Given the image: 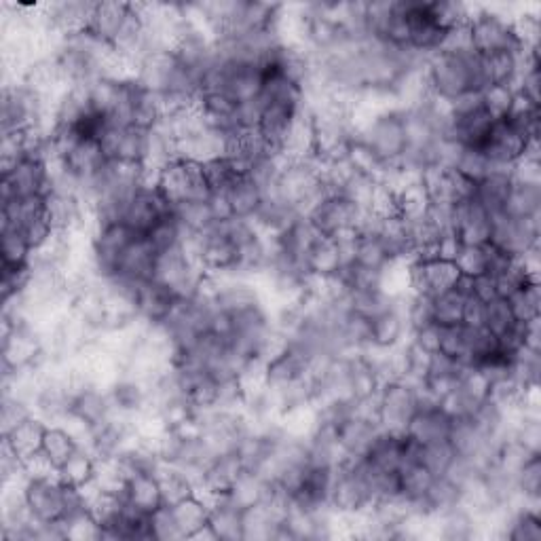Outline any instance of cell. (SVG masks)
<instances>
[{"label":"cell","instance_id":"cell-28","mask_svg":"<svg viewBox=\"0 0 541 541\" xmlns=\"http://www.w3.org/2000/svg\"><path fill=\"white\" fill-rule=\"evenodd\" d=\"M225 195L231 203L233 218L239 220H252L265 201V189L250 174L237 176V180L231 184V189Z\"/></svg>","mask_w":541,"mask_h":541},{"label":"cell","instance_id":"cell-55","mask_svg":"<svg viewBox=\"0 0 541 541\" xmlns=\"http://www.w3.org/2000/svg\"><path fill=\"white\" fill-rule=\"evenodd\" d=\"M408 341L415 347H419L421 351H425L427 356H434V353L440 351V328L436 324L419 328L408 334Z\"/></svg>","mask_w":541,"mask_h":541},{"label":"cell","instance_id":"cell-46","mask_svg":"<svg viewBox=\"0 0 541 541\" xmlns=\"http://www.w3.org/2000/svg\"><path fill=\"white\" fill-rule=\"evenodd\" d=\"M451 170H457L459 174H463L465 178H470L472 182L478 184L482 178H487L495 170V167L487 159V155H484L480 151V148H465V146H461Z\"/></svg>","mask_w":541,"mask_h":541},{"label":"cell","instance_id":"cell-18","mask_svg":"<svg viewBox=\"0 0 541 541\" xmlns=\"http://www.w3.org/2000/svg\"><path fill=\"white\" fill-rule=\"evenodd\" d=\"M408 26H410V51L429 58L442 49L446 32L432 20L423 0H406Z\"/></svg>","mask_w":541,"mask_h":541},{"label":"cell","instance_id":"cell-43","mask_svg":"<svg viewBox=\"0 0 541 541\" xmlns=\"http://www.w3.org/2000/svg\"><path fill=\"white\" fill-rule=\"evenodd\" d=\"M96 468H98V459L93 457L85 449V446H81V449L62 465V468L58 470V474L66 484H70V487L83 489V487H87V484L93 482V476H96Z\"/></svg>","mask_w":541,"mask_h":541},{"label":"cell","instance_id":"cell-50","mask_svg":"<svg viewBox=\"0 0 541 541\" xmlns=\"http://www.w3.org/2000/svg\"><path fill=\"white\" fill-rule=\"evenodd\" d=\"M482 106L493 121H501L510 115L514 104V89L508 85H489L482 91Z\"/></svg>","mask_w":541,"mask_h":541},{"label":"cell","instance_id":"cell-31","mask_svg":"<svg viewBox=\"0 0 541 541\" xmlns=\"http://www.w3.org/2000/svg\"><path fill=\"white\" fill-rule=\"evenodd\" d=\"M305 267H307V273L317 279H326V277L337 275L345 267L337 241H334L332 237H324V235L317 237L307 252Z\"/></svg>","mask_w":541,"mask_h":541},{"label":"cell","instance_id":"cell-13","mask_svg":"<svg viewBox=\"0 0 541 541\" xmlns=\"http://www.w3.org/2000/svg\"><path fill=\"white\" fill-rule=\"evenodd\" d=\"M421 389V387H419ZM453 417L446 413L438 400H434L421 389V404L415 417L406 425V436L419 444H432L449 440Z\"/></svg>","mask_w":541,"mask_h":541},{"label":"cell","instance_id":"cell-36","mask_svg":"<svg viewBox=\"0 0 541 541\" xmlns=\"http://www.w3.org/2000/svg\"><path fill=\"white\" fill-rule=\"evenodd\" d=\"M79 449H81L79 438L74 436L66 425H49L47 427L41 455L53 465L55 470H60L62 465Z\"/></svg>","mask_w":541,"mask_h":541},{"label":"cell","instance_id":"cell-6","mask_svg":"<svg viewBox=\"0 0 541 541\" xmlns=\"http://www.w3.org/2000/svg\"><path fill=\"white\" fill-rule=\"evenodd\" d=\"M155 184L163 197L172 203V208L186 201H205L212 195L201 165L184 159H174L167 163L155 176Z\"/></svg>","mask_w":541,"mask_h":541},{"label":"cell","instance_id":"cell-54","mask_svg":"<svg viewBox=\"0 0 541 541\" xmlns=\"http://www.w3.org/2000/svg\"><path fill=\"white\" fill-rule=\"evenodd\" d=\"M151 531H153V539H159V541H180L182 539L172 506H161L151 514Z\"/></svg>","mask_w":541,"mask_h":541},{"label":"cell","instance_id":"cell-10","mask_svg":"<svg viewBox=\"0 0 541 541\" xmlns=\"http://www.w3.org/2000/svg\"><path fill=\"white\" fill-rule=\"evenodd\" d=\"M172 203L157 189L155 180H148L129 201L123 222L138 235H148L161 220L172 216Z\"/></svg>","mask_w":541,"mask_h":541},{"label":"cell","instance_id":"cell-22","mask_svg":"<svg viewBox=\"0 0 541 541\" xmlns=\"http://www.w3.org/2000/svg\"><path fill=\"white\" fill-rule=\"evenodd\" d=\"M244 512L225 493L210 501V529L218 541H241L244 539Z\"/></svg>","mask_w":541,"mask_h":541},{"label":"cell","instance_id":"cell-32","mask_svg":"<svg viewBox=\"0 0 541 541\" xmlns=\"http://www.w3.org/2000/svg\"><path fill=\"white\" fill-rule=\"evenodd\" d=\"M429 522L438 527V535L442 539H451V541L474 539L482 527V520L465 506H457L438 518H432Z\"/></svg>","mask_w":541,"mask_h":541},{"label":"cell","instance_id":"cell-57","mask_svg":"<svg viewBox=\"0 0 541 541\" xmlns=\"http://www.w3.org/2000/svg\"><path fill=\"white\" fill-rule=\"evenodd\" d=\"M472 279V296L480 298L482 303H489L493 298H497V288H495V279L491 275H478L470 277Z\"/></svg>","mask_w":541,"mask_h":541},{"label":"cell","instance_id":"cell-29","mask_svg":"<svg viewBox=\"0 0 541 541\" xmlns=\"http://www.w3.org/2000/svg\"><path fill=\"white\" fill-rule=\"evenodd\" d=\"M512 167H495V170L482 178L476 184L474 199L487 210L491 216H497L503 212V203L508 199V193L512 189Z\"/></svg>","mask_w":541,"mask_h":541},{"label":"cell","instance_id":"cell-24","mask_svg":"<svg viewBox=\"0 0 541 541\" xmlns=\"http://www.w3.org/2000/svg\"><path fill=\"white\" fill-rule=\"evenodd\" d=\"M155 263L157 252L153 244L146 235H138L121 256L117 277L132 279V282H148L155 275Z\"/></svg>","mask_w":541,"mask_h":541},{"label":"cell","instance_id":"cell-48","mask_svg":"<svg viewBox=\"0 0 541 541\" xmlns=\"http://www.w3.org/2000/svg\"><path fill=\"white\" fill-rule=\"evenodd\" d=\"M455 459H457V453H455L453 444L449 440L432 442V444H421L419 461L434 476H444L446 472H449L451 465L455 463Z\"/></svg>","mask_w":541,"mask_h":541},{"label":"cell","instance_id":"cell-15","mask_svg":"<svg viewBox=\"0 0 541 541\" xmlns=\"http://www.w3.org/2000/svg\"><path fill=\"white\" fill-rule=\"evenodd\" d=\"M404 298L406 294L370 317V349L389 351L406 343L410 330L404 315Z\"/></svg>","mask_w":541,"mask_h":541},{"label":"cell","instance_id":"cell-51","mask_svg":"<svg viewBox=\"0 0 541 541\" xmlns=\"http://www.w3.org/2000/svg\"><path fill=\"white\" fill-rule=\"evenodd\" d=\"M518 322L514 320L512 309L508 305V301H503V298H493V301L487 303L484 307V328H487L495 337H503L508 330H512Z\"/></svg>","mask_w":541,"mask_h":541},{"label":"cell","instance_id":"cell-19","mask_svg":"<svg viewBox=\"0 0 541 541\" xmlns=\"http://www.w3.org/2000/svg\"><path fill=\"white\" fill-rule=\"evenodd\" d=\"M241 474H244V463H241L237 451L220 453L208 465V470L203 472V478L197 487V495H201L210 503L212 497L229 493Z\"/></svg>","mask_w":541,"mask_h":541},{"label":"cell","instance_id":"cell-53","mask_svg":"<svg viewBox=\"0 0 541 541\" xmlns=\"http://www.w3.org/2000/svg\"><path fill=\"white\" fill-rule=\"evenodd\" d=\"M463 277H478L487 273V246H463L455 258Z\"/></svg>","mask_w":541,"mask_h":541},{"label":"cell","instance_id":"cell-12","mask_svg":"<svg viewBox=\"0 0 541 541\" xmlns=\"http://www.w3.org/2000/svg\"><path fill=\"white\" fill-rule=\"evenodd\" d=\"M49 193V161L24 157L13 170L0 174V201Z\"/></svg>","mask_w":541,"mask_h":541},{"label":"cell","instance_id":"cell-52","mask_svg":"<svg viewBox=\"0 0 541 541\" xmlns=\"http://www.w3.org/2000/svg\"><path fill=\"white\" fill-rule=\"evenodd\" d=\"M146 237L153 244L157 254L167 252V250H174V248L184 244V233H182V229L178 225V220L174 218V212H172V216H167L165 220H161L159 225Z\"/></svg>","mask_w":541,"mask_h":541},{"label":"cell","instance_id":"cell-39","mask_svg":"<svg viewBox=\"0 0 541 541\" xmlns=\"http://www.w3.org/2000/svg\"><path fill=\"white\" fill-rule=\"evenodd\" d=\"M512 218H539L541 216V186L539 184H518L512 180L503 212Z\"/></svg>","mask_w":541,"mask_h":541},{"label":"cell","instance_id":"cell-37","mask_svg":"<svg viewBox=\"0 0 541 541\" xmlns=\"http://www.w3.org/2000/svg\"><path fill=\"white\" fill-rule=\"evenodd\" d=\"M157 480H159L163 506H176V503L189 499L197 493L195 480L189 474H184L182 470L174 468V465L170 463L161 465V470L157 472Z\"/></svg>","mask_w":541,"mask_h":541},{"label":"cell","instance_id":"cell-27","mask_svg":"<svg viewBox=\"0 0 541 541\" xmlns=\"http://www.w3.org/2000/svg\"><path fill=\"white\" fill-rule=\"evenodd\" d=\"M47 427L49 423L45 419H41L39 415H32L20 425H15L9 434L3 436V440L11 446L17 457L28 461L43 451Z\"/></svg>","mask_w":541,"mask_h":541},{"label":"cell","instance_id":"cell-17","mask_svg":"<svg viewBox=\"0 0 541 541\" xmlns=\"http://www.w3.org/2000/svg\"><path fill=\"white\" fill-rule=\"evenodd\" d=\"M493 218L476 199L453 205V231L463 246H487Z\"/></svg>","mask_w":541,"mask_h":541},{"label":"cell","instance_id":"cell-42","mask_svg":"<svg viewBox=\"0 0 541 541\" xmlns=\"http://www.w3.org/2000/svg\"><path fill=\"white\" fill-rule=\"evenodd\" d=\"M0 254H3L5 267H30L34 250L22 235V231L11 225H3L0 229Z\"/></svg>","mask_w":541,"mask_h":541},{"label":"cell","instance_id":"cell-38","mask_svg":"<svg viewBox=\"0 0 541 541\" xmlns=\"http://www.w3.org/2000/svg\"><path fill=\"white\" fill-rule=\"evenodd\" d=\"M522 55L525 53H512V51H497V53L482 55L484 74H487L489 85H508L514 89L520 68H522Z\"/></svg>","mask_w":541,"mask_h":541},{"label":"cell","instance_id":"cell-3","mask_svg":"<svg viewBox=\"0 0 541 541\" xmlns=\"http://www.w3.org/2000/svg\"><path fill=\"white\" fill-rule=\"evenodd\" d=\"M205 277H208V273L203 271L197 258L186 252L184 244L157 254L153 279L170 288L178 298L197 296L205 284Z\"/></svg>","mask_w":541,"mask_h":541},{"label":"cell","instance_id":"cell-40","mask_svg":"<svg viewBox=\"0 0 541 541\" xmlns=\"http://www.w3.org/2000/svg\"><path fill=\"white\" fill-rule=\"evenodd\" d=\"M351 265H358L362 269L375 271V273H385L391 265H394V260L389 258L383 241L377 233H360Z\"/></svg>","mask_w":541,"mask_h":541},{"label":"cell","instance_id":"cell-4","mask_svg":"<svg viewBox=\"0 0 541 541\" xmlns=\"http://www.w3.org/2000/svg\"><path fill=\"white\" fill-rule=\"evenodd\" d=\"M138 237L125 222L96 227L89 237V271L96 279H113L119 273L121 256Z\"/></svg>","mask_w":541,"mask_h":541},{"label":"cell","instance_id":"cell-20","mask_svg":"<svg viewBox=\"0 0 541 541\" xmlns=\"http://www.w3.org/2000/svg\"><path fill=\"white\" fill-rule=\"evenodd\" d=\"M178 301L180 298L170 288L159 284L157 279H148V282H142L138 288V320L146 326H161Z\"/></svg>","mask_w":541,"mask_h":541},{"label":"cell","instance_id":"cell-34","mask_svg":"<svg viewBox=\"0 0 541 541\" xmlns=\"http://www.w3.org/2000/svg\"><path fill=\"white\" fill-rule=\"evenodd\" d=\"M172 510L182 539H193L201 529L210 525V503L197 493L176 503V506H172Z\"/></svg>","mask_w":541,"mask_h":541},{"label":"cell","instance_id":"cell-9","mask_svg":"<svg viewBox=\"0 0 541 541\" xmlns=\"http://www.w3.org/2000/svg\"><path fill=\"white\" fill-rule=\"evenodd\" d=\"M364 212L366 210L362 208V205L353 199L345 195L330 193L307 214V220L320 235L334 237L341 231L358 229Z\"/></svg>","mask_w":541,"mask_h":541},{"label":"cell","instance_id":"cell-35","mask_svg":"<svg viewBox=\"0 0 541 541\" xmlns=\"http://www.w3.org/2000/svg\"><path fill=\"white\" fill-rule=\"evenodd\" d=\"M271 493H273V484L267 476L244 470V474L237 478L233 489L227 495L237 503L241 510H250L258 506V503L269 499Z\"/></svg>","mask_w":541,"mask_h":541},{"label":"cell","instance_id":"cell-1","mask_svg":"<svg viewBox=\"0 0 541 541\" xmlns=\"http://www.w3.org/2000/svg\"><path fill=\"white\" fill-rule=\"evenodd\" d=\"M429 93L442 102H455L463 93L489 87L482 55L472 51H438L425 60Z\"/></svg>","mask_w":541,"mask_h":541},{"label":"cell","instance_id":"cell-41","mask_svg":"<svg viewBox=\"0 0 541 541\" xmlns=\"http://www.w3.org/2000/svg\"><path fill=\"white\" fill-rule=\"evenodd\" d=\"M174 218L178 220L184 237L186 235H201L216 225L208 199L205 201H186V203L176 205Z\"/></svg>","mask_w":541,"mask_h":541},{"label":"cell","instance_id":"cell-21","mask_svg":"<svg viewBox=\"0 0 541 541\" xmlns=\"http://www.w3.org/2000/svg\"><path fill=\"white\" fill-rule=\"evenodd\" d=\"M465 370L468 368H463L459 362L442 356V353H434V356L429 358L427 370L421 381V389L440 402L457 387Z\"/></svg>","mask_w":541,"mask_h":541},{"label":"cell","instance_id":"cell-11","mask_svg":"<svg viewBox=\"0 0 541 541\" xmlns=\"http://www.w3.org/2000/svg\"><path fill=\"white\" fill-rule=\"evenodd\" d=\"M491 218L493 229L489 244L501 252L522 258L529 250L539 246V218H512L506 214Z\"/></svg>","mask_w":541,"mask_h":541},{"label":"cell","instance_id":"cell-44","mask_svg":"<svg viewBox=\"0 0 541 541\" xmlns=\"http://www.w3.org/2000/svg\"><path fill=\"white\" fill-rule=\"evenodd\" d=\"M508 305L512 309L514 320L520 324H527L535 317H539L541 311V288L539 282H529L527 286H522L518 292H514L508 298Z\"/></svg>","mask_w":541,"mask_h":541},{"label":"cell","instance_id":"cell-14","mask_svg":"<svg viewBox=\"0 0 541 541\" xmlns=\"http://www.w3.org/2000/svg\"><path fill=\"white\" fill-rule=\"evenodd\" d=\"M148 132H151V129L110 123L98 142L108 161H132V163L144 165L146 148H148Z\"/></svg>","mask_w":541,"mask_h":541},{"label":"cell","instance_id":"cell-8","mask_svg":"<svg viewBox=\"0 0 541 541\" xmlns=\"http://www.w3.org/2000/svg\"><path fill=\"white\" fill-rule=\"evenodd\" d=\"M459 269L453 260L415 258L408 263V292L436 298L459 282Z\"/></svg>","mask_w":541,"mask_h":541},{"label":"cell","instance_id":"cell-45","mask_svg":"<svg viewBox=\"0 0 541 541\" xmlns=\"http://www.w3.org/2000/svg\"><path fill=\"white\" fill-rule=\"evenodd\" d=\"M427 11L432 15V20L444 30L451 32L455 28L468 26L470 17L474 9L470 5L463 3H440V0H434V3H427Z\"/></svg>","mask_w":541,"mask_h":541},{"label":"cell","instance_id":"cell-26","mask_svg":"<svg viewBox=\"0 0 541 541\" xmlns=\"http://www.w3.org/2000/svg\"><path fill=\"white\" fill-rule=\"evenodd\" d=\"M499 537L508 541H541V518L539 510L516 506L501 512Z\"/></svg>","mask_w":541,"mask_h":541},{"label":"cell","instance_id":"cell-56","mask_svg":"<svg viewBox=\"0 0 541 541\" xmlns=\"http://www.w3.org/2000/svg\"><path fill=\"white\" fill-rule=\"evenodd\" d=\"M484 307H487V303H482L480 298L476 296H468L465 298V307H463V322L465 326H472V328H480L484 324Z\"/></svg>","mask_w":541,"mask_h":541},{"label":"cell","instance_id":"cell-49","mask_svg":"<svg viewBox=\"0 0 541 541\" xmlns=\"http://www.w3.org/2000/svg\"><path fill=\"white\" fill-rule=\"evenodd\" d=\"M32 415L34 408L26 398L11 394V391H3V398H0V427H3V436Z\"/></svg>","mask_w":541,"mask_h":541},{"label":"cell","instance_id":"cell-25","mask_svg":"<svg viewBox=\"0 0 541 541\" xmlns=\"http://www.w3.org/2000/svg\"><path fill=\"white\" fill-rule=\"evenodd\" d=\"M129 13H132V3H119V0H102L96 3L91 13L87 30L93 32L104 43L113 45L119 32L123 30Z\"/></svg>","mask_w":541,"mask_h":541},{"label":"cell","instance_id":"cell-58","mask_svg":"<svg viewBox=\"0 0 541 541\" xmlns=\"http://www.w3.org/2000/svg\"><path fill=\"white\" fill-rule=\"evenodd\" d=\"M525 347L531 351H541V315L525 324Z\"/></svg>","mask_w":541,"mask_h":541},{"label":"cell","instance_id":"cell-30","mask_svg":"<svg viewBox=\"0 0 541 541\" xmlns=\"http://www.w3.org/2000/svg\"><path fill=\"white\" fill-rule=\"evenodd\" d=\"M470 294H472V279L461 275L457 286L453 290L432 298L434 324L436 326H457V324H461L463 322L465 298H468Z\"/></svg>","mask_w":541,"mask_h":541},{"label":"cell","instance_id":"cell-33","mask_svg":"<svg viewBox=\"0 0 541 541\" xmlns=\"http://www.w3.org/2000/svg\"><path fill=\"white\" fill-rule=\"evenodd\" d=\"M121 497L129 503V506L144 514H153L157 508L163 506L159 480L153 474H136L129 478Z\"/></svg>","mask_w":541,"mask_h":541},{"label":"cell","instance_id":"cell-7","mask_svg":"<svg viewBox=\"0 0 541 541\" xmlns=\"http://www.w3.org/2000/svg\"><path fill=\"white\" fill-rule=\"evenodd\" d=\"M377 404H379L381 429H387V432H404L406 434V425L419 410L421 389H419V385L404 381V379L385 381L379 389Z\"/></svg>","mask_w":541,"mask_h":541},{"label":"cell","instance_id":"cell-16","mask_svg":"<svg viewBox=\"0 0 541 541\" xmlns=\"http://www.w3.org/2000/svg\"><path fill=\"white\" fill-rule=\"evenodd\" d=\"M529 142L522 138L516 129L508 123V119L495 121L491 132L484 138L480 151L487 155L493 167H512L525 157Z\"/></svg>","mask_w":541,"mask_h":541},{"label":"cell","instance_id":"cell-47","mask_svg":"<svg viewBox=\"0 0 541 541\" xmlns=\"http://www.w3.org/2000/svg\"><path fill=\"white\" fill-rule=\"evenodd\" d=\"M201 170L212 195H225L231 189V184L237 180V176H241L229 157H216L208 163H203Z\"/></svg>","mask_w":541,"mask_h":541},{"label":"cell","instance_id":"cell-2","mask_svg":"<svg viewBox=\"0 0 541 541\" xmlns=\"http://www.w3.org/2000/svg\"><path fill=\"white\" fill-rule=\"evenodd\" d=\"M330 506L341 518L360 516L375 506L360 459H345L334 472Z\"/></svg>","mask_w":541,"mask_h":541},{"label":"cell","instance_id":"cell-23","mask_svg":"<svg viewBox=\"0 0 541 541\" xmlns=\"http://www.w3.org/2000/svg\"><path fill=\"white\" fill-rule=\"evenodd\" d=\"M404 449H406L404 432H387V429H379V434L372 440L362 459L370 465V468H377L383 472H398L404 461Z\"/></svg>","mask_w":541,"mask_h":541},{"label":"cell","instance_id":"cell-5","mask_svg":"<svg viewBox=\"0 0 541 541\" xmlns=\"http://www.w3.org/2000/svg\"><path fill=\"white\" fill-rule=\"evenodd\" d=\"M468 26L472 36V47L480 55H489L497 51L527 53L518 39L514 20L508 15L497 13L493 9H474Z\"/></svg>","mask_w":541,"mask_h":541}]
</instances>
